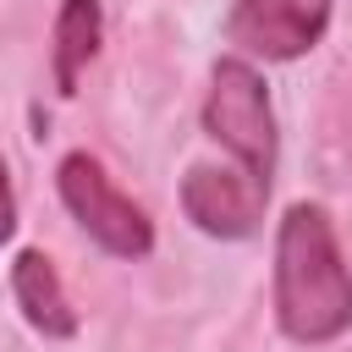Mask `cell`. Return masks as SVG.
Returning a JSON list of instances; mask_svg holds the SVG:
<instances>
[{
	"label": "cell",
	"instance_id": "1",
	"mask_svg": "<svg viewBox=\"0 0 352 352\" xmlns=\"http://www.w3.org/2000/svg\"><path fill=\"white\" fill-rule=\"evenodd\" d=\"M275 324L302 341L324 346L352 330V270L336 242L324 204H292L275 231Z\"/></svg>",
	"mask_w": 352,
	"mask_h": 352
},
{
	"label": "cell",
	"instance_id": "2",
	"mask_svg": "<svg viewBox=\"0 0 352 352\" xmlns=\"http://www.w3.org/2000/svg\"><path fill=\"white\" fill-rule=\"evenodd\" d=\"M204 132L231 154L236 170H248L264 192L275 187V160H280V138H275V110H270V88L264 72L242 55L214 60L209 94H204Z\"/></svg>",
	"mask_w": 352,
	"mask_h": 352
},
{
	"label": "cell",
	"instance_id": "3",
	"mask_svg": "<svg viewBox=\"0 0 352 352\" xmlns=\"http://www.w3.org/2000/svg\"><path fill=\"white\" fill-rule=\"evenodd\" d=\"M55 192H60L66 214L88 231V242H99L110 258H148L154 253V220H148V209L138 198H126L88 148H72L55 165Z\"/></svg>",
	"mask_w": 352,
	"mask_h": 352
},
{
	"label": "cell",
	"instance_id": "4",
	"mask_svg": "<svg viewBox=\"0 0 352 352\" xmlns=\"http://www.w3.org/2000/svg\"><path fill=\"white\" fill-rule=\"evenodd\" d=\"M330 11L336 0H231L226 38L258 60H302L324 38Z\"/></svg>",
	"mask_w": 352,
	"mask_h": 352
},
{
	"label": "cell",
	"instance_id": "5",
	"mask_svg": "<svg viewBox=\"0 0 352 352\" xmlns=\"http://www.w3.org/2000/svg\"><path fill=\"white\" fill-rule=\"evenodd\" d=\"M264 204L270 192L236 165H192L182 176V209L204 236H220V242L253 236L264 220Z\"/></svg>",
	"mask_w": 352,
	"mask_h": 352
},
{
	"label": "cell",
	"instance_id": "6",
	"mask_svg": "<svg viewBox=\"0 0 352 352\" xmlns=\"http://www.w3.org/2000/svg\"><path fill=\"white\" fill-rule=\"evenodd\" d=\"M11 297H16L22 319L38 336H50V341H72L77 336V308H72V297H66L60 270L50 264V253H38V248L16 253V264H11Z\"/></svg>",
	"mask_w": 352,
	"mask_h": 352
},
{
	"label": "cell",
	"instance_id": "7",
	"mask_svg": "<svg viewBox=\"0 0 352 352\" xmlns=\"http://www.w3.org/2000/svg\"><path fill=\"white\" fill-rule=\"evenodd\" d=\"M99 38H104V11L99 0H60L55 11V50H50V66H55V94H77L88 60L99 55Z\"/></svg>",
	"mask_w": 352,
	"mask_h": 352
},
{
	"label": "cell",
	"instance_id": "8",
	"mask_svg": "<svg viewBox=\"0 0 352 352\" xmlns=\"http://www.w3.org/2000/svg\"><path fill=\"white\" fill-rule=\"evenodd\" d=\"M16 236V187H11V165L0 154V248Z\"/></svg>",
	"mask_w": 352,
	"mask_h": 352
}]
</instances>
